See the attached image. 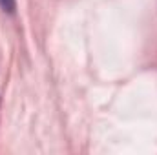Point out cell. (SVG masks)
<instances>
[{
  "label": "cell",
  "instance_id": "cell-1",
  "mask_svg": "<svg viewBox=\"0 0 157 155\" xmlns=\"http://www.w3.org/2000/svg\"><path fill=\"white\" fill-rule=\"evenodd\" d=\"M0 7L7 13H13L15 11V0H0Z\"/></svg>",
  "mask_w": 157,
  "mask_h": 155
}]
</instances>
